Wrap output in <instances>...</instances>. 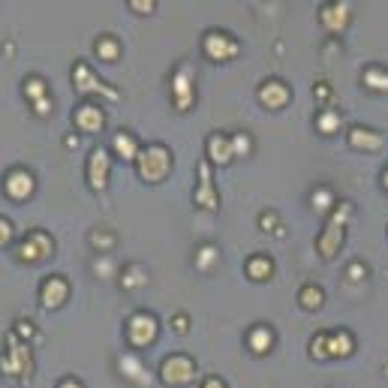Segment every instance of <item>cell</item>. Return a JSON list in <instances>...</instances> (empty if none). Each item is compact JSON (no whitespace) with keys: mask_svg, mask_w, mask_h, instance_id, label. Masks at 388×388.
Segmentation results:
<instances>
[{"mask_svg":"<svg viewBox=\"0 0 388 388\" xmlns=\"http://www.w3.org/2000/svg\"><path fill=\"white\" fill-rule=\"evenodd\" d=\"M139 174L145 181H162L169 174V166H172V157L162 145H151L145 148V151H139Z\"/></svg>","mask_w":388,"mask_h":388,"instance_id":"1","label":"cell"},{"mask_svg":"<svg viewBox=\"0 0 388 388\" xmlns=\"http://www.w3.org/2000/svg\"><path fill=\"white\" fill-rule=\"evenodd\" d=\"M349 202L346 205H337V211H334V217L328 220V229L322 232V238H319V253L325 256V259H331L334 253H337V247H340V241H343V226H346V217H349Z\"/></svg>","mask_w":388,"mask_h":388,"instance_id":"2","label":"cell"},{"mask_svg":"<svg viewBox=\"0 0 388 388\" xmlns=\"http://www.w3.org/2000/svg\"><path fill=\"white\" fill-rule=\"evenodd\" d=\"M160 377L166 385H184V382H190L196 377V365L187 355H172V358L162 361Z\"/></svg>","mask_w":388,"mask_h":388,"instance_id":"3","label":"cell"},{"mask_svg":"<svg viewBox=\"0 0 388 388\" xmlns=\"http://www.w3.org/2000/svg\"><path fill=\"white\" fill-rule=\"evenodd\" d=\"M127 337L133 346H148L157 337V319L148 316V313H135L127 325Z\"/></svg>","mask_w":388,"mask_h":388,"instance_id":"4","label":"cell"},{"mask_svg":"<svg viewBox=\"0 0 388 388\" xmlns=\"http://www.w3.org/2000/svg\"><path fill=\"white\" fill-rule=\"evenodd\" d=\"M205 52L208 57H214V60H229L238 55V43L232 40V36H226L223 31H211L205 36Z\"/></svg>","mask_w":388,"mask_h":388,"instance_id":"5","label":"cell"},{"mask_svg":"<svg viewBox=\"0 0 388 388\" xmlns=\"http://www.w3.org/2000/svg\"><path fill=\"white\" fill-rule=\"evenodd\" d=\"M48 253H52V238H48L45 232H33L31 238H24V244L18 250V256L28 259V262H40Z\"/></svg>","mask_w":388,"mask_h":388,"instance_id":"6","label":"cell"},{"mask_svg":"<svg viewBox=\"0 0 388 388\" xmlns=\"http://www.w3.org/2000/svg\"><path fill=\"white\" fill-rule=\"evenodd\" d=\"M87 181H91L94 190H103L109 181V151L106 148H96L91 154V162H87Z\"/></svg>","mask_w":388,"mask_h":388,"instance_id":"7","label":"cell"},{"mask_svg":"<svg viewBox=\"0 0 388 388\" xmlns=\"http://www.w3.org/2000/svg\"><path fill=\"white\" fill-rule=\"evenodd\" d=\"M43 307H48V310H55V307H60L67 301V295H70V286H67V280L64 277H48L45 283H43Z\"/></svg>","mask_w":388,"mask_h":388,"instance_id":"8","label":"cell"},{"mask_svg":"<svg viewBox=\"0 0 388 388\" xmlns=\"http://www.w3.org/2000/svg\"><path fill=\"white\" fill-rule=\"evenodd\" d=\"M259 99L265 103L268 109H283L286 103H289V87H286L283 82H265L259 87Z\"/></svg>","mask_w":388,"mask_h":388,"instance_id":"9","label":"cell"},{"mask_svg":"<svg viewBox=\"0 0 388 388\" xmlns=\"http://www.w3.org/2000/svg\"><path fill=\"white\" fill-rule=\"evenodd\" d=\"M6 193L12 196V199H16V202H21V199H28L31 193H33V178H31V174L28 172H9V178H6Z\"/></svg>","mask_w":388,"mask_h":388,"instance_id":"10","label":"cell"},{"mask_svg":"<svg viewBox=\"0 0 388 388\" xmlns=\"http://www.w3.org/2000/svg\"><path fill=\"white\" fill-rule=\"evenodd\" d=\"M196 205H202V208H217V193H214V187H211L208 162H199V193H196Z\"/></svg>","mask_w":388,"mask_h":388,"instance_id":"11","label":"cell"},{"mask_svg":"<svg viewBox=\"0 0 388 388\" xmlns=\"http://www.w3.org/2000/svg\"><path fill=\"white\" fill-rule=\"evenodd\" d=\"M72 76H76V87H79L82 94H87V91H99V94H106V96H111V99L118 96L115 91H109L106 84H99V82L94 79V72L87 70L84 64H76V70H72Z\"/></svg>","mask_w":388,"mask_h":388,"instance_id":"12","label":"cell"},{"mask_svg":"<svg viewBox=\"0 0 388 388\" xmlns=\"http://www.w3.org/2000/svg\"><path fill=\"white\" fill-rule=\"evenodd\" d=\"M172 87H174V106H178L181 111H187L193 106V91H190V76H187V67L174 76V82H172Z\"/></svg>","mask_w":388,"mask_h":388,"instance_id":"13","label":"cell"},{"mask_svg":"<svg viewBox=\"0 0 388 388\" xmlns=\"http://www.w3.org/2000/svg\"><path fill=\"white\" fill-rule=\"evenodd\" d=\"M349 142H353V148H358V151H379V148H382V135L379 133H370L365 127H355L353 133H349Z\"/></svg>","mask_w":388,"mask_h":388,"instance_id":"14","label":"cell"},{"mask_svg":"<svg viewBox=\"0 0 388 388\" xmlns=\"http://www.w3.org/2000/svg\"><path fill=\"white\" fill-rule=\"evenodd\" d=\"M208 154H211V160L214 162H229L232 157H235V151H232V139H226V135H220V133H214L208 139Z\"/></svg>","mask_w":388,"mask_h":388,"instance_id":"15","label":"cell"},{"mask_svg":"<svg viewBox=\"0 0 388 388\" xmlns=\"http://www.w3.org/2000/svg\"><path fill=\"white\" fill-rule=\"evenodd\" d=\"M76 123H79V130H87V133L103 130V111L96 106H82L76 111Z\"/></svg>","mask_w":388,"mask_h":388,"instance_id":"16","label":"cell"},{"mask_svg":"<svg viewBox=\"0 0 388 388\" xmlns=\"http://www.w3.org/2000/svg\"><path fill=\"white\" fill-rule=\"evenodd\" d=\"M325 24H328V28L334 31V33H340V28L343 24L349 21V6L346 4H331L328 9H322V16H319Z\"/></svg>","mask_w":388,"mask_h":388,"instance_id":"17","label":"cell"},{"mask_svg":"<svg viewBox=\"0 0 388 388\" xmlns=\"http://www.w3.org/2000/svg\"><path fill=\"white\" fill-rule=\"evenodd\" d=\"M355 349V343H353V334L349 331H334V334H328V353H331V358H343V355H349Z\"/></svg>","mask_w":388,"mask_h":388,"instance_id":"18","label":"cell"},{"mask_svg":"<svg viewBox=\"0 0 388 388\" xmlns=\"http://www.w3.org/2000/svg\"><path fill=\"white\" fill-rule=\"evenodd\" d=\"M247 343H250V349H253V353H268L271 349V343H274V334L268 331V328H253L250 331V337H247Z\"/></svg>","mask_w":388,"mask_h":388,"instance_id":"19","label":"cell"},{"mask_svg":"<svg viewBox=\"0 0 388 388\" xmlns=\"http://www.w3.org/2000/svg\"><path fill=\"white\" fill-rule=\"evenodd\" d=\"M115 151L123 160H135V157H139V145H135V139H133L130 133H118L115 135Z\"/></svg>","mask_w":388,"mask_h":388,"instance_id":"20","label":"cell"},{"mask_svg":"<svg viewBox=\"0 0 388 388\" xmlns=\"http://www.w3.org/2000/svg\"><path fill=\"white\" fill-rule=\"evenodd\" d=\"M247 274H250L253 280H265V277H271V262H268L265 256L250 259V262H247Z\"/></svg>","mask_w":388,"mask_h":388,"instance_id":"21","label":"cell"},{"mask_svg":"<svg viewBox=\"0 0 388 388\" xmlns=\"http://www.w3.org/2000/svg\"><path fill=\"white\" fill-rule=\"evenodd\" d=\"M298 301H301V307H307V310H316V307H322V289L304 286V289L298 292Z\"/></svg>","mask_w":388,"mask_h":388,"instance_id":"22","label":"cell"},{"mask_svg":"<svg viewBox=\"0 0 388 388\" xmlns=\"http://www.w3.org/2000/svg\"><path fill=\"white\" fill-rule=\"evenodd\" d=\"M96 55L103 60H115L118 57V43L111 40V36H99V40H96Z\"/></svg>","mask_w":388,"mask_h":388,"instance_id":"23","label":"cell"},{"mask_svg":"<svg viewBox=\"0 0 388 388\" xmlns=\"http://www.w3.org/2000/svg\"><path fill=\"white\" fill-rule=\"evenodd\" d=\"M365 84H367V87H377V91H388V72H382V70H367V72H365Z\"/></svg>","mask_w":388,"mask_h":388,"instance_id":"24","label":"cell"},{"mask_svg":"<svg viewBox=\"0 0 388 388\" xmlns=\"http://www.w3.org/2000/svg\"><path fill=\"white\" fill-rule=\"evenodd\" d=\"M310 355L313 358H331V353H328V334H316V337H313Z\"/></svg>","mask_w":388,"mask_h":388,"instance_id":"25","label":"cell"},{"mask_svg":"<svg viewBox=\"0 0 388 388\" xmlns=\"http://www.w3.org/2000/svg\"><path fill=\"white\" fill-rule=\"evenodd\" d=\"M24 94H28L33 103H40V99H48V96H45V82H43V79H31L28 84H24Z\"/></svg>","mask_w":388,"mask_h":388,"instance_id":"26","label":"cell"},{"mask_svg":"<svg viewBox=\"0 0 388 388\" xmlns=\"http://www.w3.org/2000/svg\"><path fill=\"white\" fill-rule=\"evenodd\" d=\"M316 123H319V133H334L340 127V118H337V111H322Z\"/></svg>","mask_w":388,"mask_h":388,"instance_id":"27","label":"cell"},{"mask_svg":"<svg viewBox=\"0 0 388 388\" xmlns=\"http://www.w3.org/2000/svg\"><path fill=\"white\" fill-rule=\"evenodd\" d=\"M334 202H331V193L328 190H316V193H313V208H316V211H328Z\"/></svg>","mask_w":388,"mask_h":388,"instance_id":"28","label":"cell"},{"mask_svg":"<svg viewBox=\"0 0 388 388\" xmlns=\"http://www.w3.org/2000/svg\"><path fill=\"white\" fill-rule=\"evenodd\" d=\"M250 145H253V142H250V135L238 133L235 139H232V151H235V154H250Z\"/></svg>","mask_w":388,"mask_h":388,"instance_id":"29","label":"cell"},{"mask_svg":"<svg viewBox=\"0 0 388 388\" xmlns=\"http://www.w3.org/2000/svg\"><path fill=\"white\" fill-rule=\"evenodd\" d=\"M214 256H217V253H214V247H202V253L196 256V265H199V268H208V265H211V259H214Z\"/></svg>","mask_w":388,"mask_h":388,"instance_id":"30","label":"cell"},{"mask_svg":"<svg viewBox=\"0 0 388 388\" xmlns=\"http://www.w3.org/2000/svg\"><path fill=\"white\" fill-rule=\"evenodd\" d=\"M9 238H12V223L9 220H0V247L9 244Z\"/></svg>","mask_w":388,"mask_h":388,"instance_id":"31","label":"cell"},{"mask_svg":"<svg viewBox=\"0 0 388 388\" xmlns=\"http://www.w3.org/2000/svg\"><path fill=\"white\" fill-rule=\"evenodd\" d=\"M346 271H349V280H361V277H365V265H361V262H353Z\"/></svg>","mask_w":388,"mask_h":388,"instance_id":"32","label":"cell"},{"mask_svg":"<svg viewBox=\"0 0 388 388\" xmlns=\"http://www.w3.org/2000/svg\"><path fill=\"white\" fill-rule=\"evenodd\" d=\"M313 94H316L319 99H328L331 96V87L328 84H316V87H313Z\"/></svg>","mask_w":388,"mask_h":388,"instance_id":"33","label":"cell"},{"mask_svg":"<svg viewBox=\"0 0 388 388\" xmlns=\"http://www.w3.org/2000/svg\"><path fill=\"white\" fill-rule=\"evenodd\" d=\"M172 328H174V331H187V316H174Z\"/></svg>","mask_w":388,"mask_h":388,"instance_id":"34","label":"cell"},{"mask_svg":"<svg viewBox=\"0 0 388 388\" xmlns=\"http://www.w3.org/2000/svg\"><path fill=\"white\" fill-rule=\"evenodd\" d=\"M202 388H226V385H223L217 377H211V379H205V382H202Z\"/></svg>","mask_w":388,"mask_h":388,"instance_id":"35","label":"cell"},{"mask_svg":"<svg viewBox=\"0 0 388 388\" xmlns=\"http://www.w3.org/2000/svg\"><path fill=\"white\" fill-rule=\"evenodd\" d=\"M274 223H277V217H271V214H262V229H271Z\"/></svg>","mask_w":388,"mask_h":388,"instance_id":"36","label":"cell"},{"mask_svg":"<svg viewBox=\"0 0 388 388\" xmlns=\"http://www.w3.org/2000/svg\"><path fill=\"white\" fill-rule=\"evenodd\" d=\"M130 6H133L135 12H151V9H154V4H130Z\"/></svg>","mask_w":388,"mask_h":388,"instance_id":"37","label":"cell"},{"mask_svg":"<svg viewBox=\"0 0 388 388\" xmlns=\"http://www.w3.org/2000/svg\"><path fill=\"white\" fill-rule=\"evenodd\" d=\"M57 388H82V382H76V379H64Z\"/></svg>","mask_w":388,"mask_h":388,"instance_id":"38","label":"cell"},{"mask_svg":"<svg viewBox=\"0 0 388 388\" xmlns=\"http://www.w3.org/2000/svg\"><path fill=\"white\" fill-rule=\"evenodd\" d=\"M382 184H385V190H388V169H385V178H382Z\"/></svg>","mask_w":388,"mask_h":388,"instance_id":"39","label":"cell"}]
</instances>
